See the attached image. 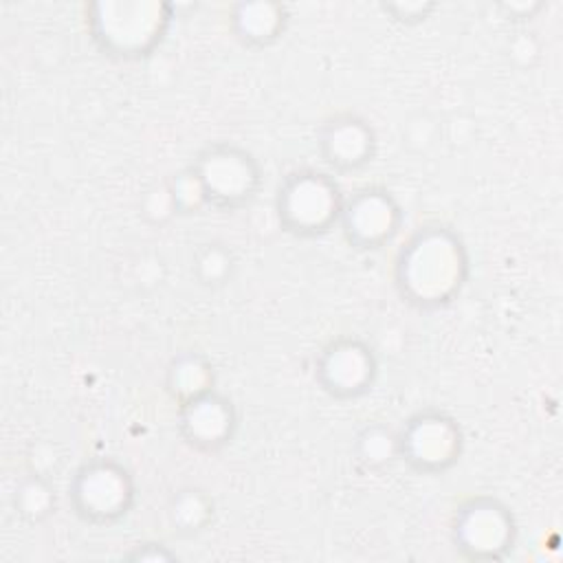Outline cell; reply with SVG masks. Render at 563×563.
Here are the masks:
<instances>
[{
  "instance_id": "6da1fadb",
  "label": "cell",
  "mask_w": 563,
  "mask_h": 563,
  "mask_svg": "<svg viewBox=\"0 0 563 563\" xmlns=\"http://www.w3.org/2000/svg\"><path fill=\"white\" fill-rule=\"evenodd\" d=\"M468 275L462 240L446 227H420L396 257L400 297L422 310H435L460 295Z\"/></svg>"
},
{
  "instance_id": "7a4b0ae2",
  "label": "cell",
  "mask_w": 563,
  "mask_h": 563,
  "mask_svg": "<svg viewBox=\"0 0 563 563\" xmlns=\"http://www.w3.org/2000/svg\"><path fill=\"white\" fill-rule=\"evenodd\" d=\"M275 209L279 224L297 238L328 233L341 218L343 196L336 180L319 169L290 172L277 189Z\"/></svg>"
},
{
  "instance_id": "3957f363",
  "label": "cell",
  "mask_w": 563,
  "mask_h": 563,
  "mask_svg": "<svg viewBox=\"0 0 563 563\" xmlns=\"http://www.w3.org/2000/svg\"><path fill=\"white\" fill-rule=\"evenodd\" d=\"M189 169L200 183L207 207L218 211H238L251 205L262 183L253 154L231 143L207 145Z\"/></svg>"
},
{
  "instance_id": "277c9868",
  "label": "cell",
  "mask_w": 563,
  "mask_h": 563,
  "mask_svg": "<svg viewBox=\"0 0 563 563\" xmlns=\"http://www.w3.org/2000/svg\"><path fill=\"white\" fill-rule=\"evenodd\" d=\"M136 488L130 471L108 457H97L77 468L68 501L73 512L90 526H110L121 521L134 506Z\"/></svg>"
},
{
  "instance_id": "5b68a950",
  "label": "cell",
  "mask_w": 563,
  "mask_h": 563,
  "mask_svg": "<svg viewBox=\"0 0 563 563\" xmlns=\"http://www.w3.org/2000/svg\"><path fill=\"white\" fill-rule=\"evenodd\" d=\"M517 539L515 517L499 499L471 497L455 508L451 541L460 556L468 561H501Z\"/></svg>"
},
{
  "instance_id": "8992f818",
  "label": "cell",
  "mask_w": 563,
  "mask_h": 563,
  "mask_svg": "<svg viewBox=\"0 0 563 563\" xmlns=\"http://www.w3.org/2000/svg\"><path fill=\"white\" fill-rule=\"evenodd\" d=\"M396 435L398 457L424 475L449 471L462 455L460 424L435 409L413 413Z\"/></svg>"
},
{
  "instance_id": "52a82bcc",
  "label": "cell",
  "mask_w": 563,
  "mask_h": 563,
  "mask_svg": "<svg viewBox=\"0 0 563 563\" xmlns=\"http://www.w3.org/2000/svg\"><path fill=\"white\" fill-rule=\"evenodd\" d=\"M378 361L374 350L354 336L330 341L317 363L314 378L325 394L339 400H350L367 394L376 380Z\"/></svg>"
},
{
  "instance_id": "ba28073f",
  "label": "cell",
  "mask_w": 563,
  "mask_h": 563,
  "mask_svg": "<svg viewBox=\"0 0 563 563\" xmlns=\"http://www.w3.org/2000/svg\"><path fill=\"white\" fill-rule=\"evenodd\" d=\"M402 222L396 198L383 187L358 189L343 200L339 224L345 240L361 251H378L394 240Z\"/></svg>"
},
{
  "instance_id": "9c48e42d",
  "label": "cell",
  "mask_w": 563,
  "mask_h": 563,
  "mask_svg": "<svg viewBox=\"0 0 563 563\" xmlns=\"http://www.w3.org/2000/svg\"><path fill=\"white\" fill-rule=\"evenodd\" d=\"M238 416L233 402L209 389L178 405V431L183 440L202 453H216L227 446L235 433Z\"/></svg>"
},
{
  "instance_id": "30bf717a",
  "label": "cell",
  "mask_w": 563,
  "mask_h": 563,
  "mask_svg": "<svg viewBox=\"0 0 563 563\" xmlns=\"http://www.w3.org/2000/svg\"><path fill=\"white\" fill-rule=\"evenodd\" d=\"M317 145L328 167L347 174L372 163L376 154V134L363 117L343 112L330 117L321 125Z\"/></svg>"
},
{
  "instance_id": "8fae6325",
  "label": "cell",
  "mask_w": 563,
  "mask_h": 563,
  "mask_svg": "<svg viewBox=\"0 0 563 563\" xmlns=\"http://www.w3.org/2000/svg\"><path fill=\"white\" fill-rule=\"evenodd\" d=\"M167 389L178 400V405L209 389H216L211 363L196 352L180 354L167 369Z\"/></svg>"
},
{
  "instance_id": "7c38bea8",
  "label": "cell",
  "mask_w": 563,
  "mask_h": 563,
  "mask_svg": "<svg viewBox=\"0 0 563 563\" xmlns=\"http://www.w3.org/2000/svg\"><path fill=\"white\" fill-rule=\"evenodd\" d=\"M242 15L233 18L235 37L249 46H266L284 31V7L275 4H240Z\"/></svg>"
},
{
  "instance_id": "4fadbf2b",
  "label": "cell",
  "mask_w": 563,
  "mask_h": 563,
  "mask_svg": "<svg viewBox=\"0 0 563 563\" xmlns=\"http://www.w3.org/2000/svg\"><path fill=\"white\" fill-rule=\"evenodd\" d=\"M169 521L183 537H194L213 521V499L194 486L180 488L169 499Z\"/></svg>"
},
{
  "instance_id": "5bb4252c",
  "label": "cell",
  "mask_w": 563,
  "mask_h": 563,
  "mask_svg": "<svg viewBox=\"0 0 563 563\" xmlns=\"http://www.w3.org/2000/svg\"><path fill=\"white\" fill-rule=\"evenodd\" d=\"M13 510L29 523H40L55 510V490L42 475H29L13 495Z\"/></svg>"
},
{
  "instance_id": "9a60e30c",
  "label": "cell",
  "mask_w": 563,
  "mask_h": 563,
  "mask_svg": "<svg viewBox=\"0 0 563 563\" xmlns=\"http://www.w3.org/2000/svg\"><path fill=\"white\" fill-rule=\"evenodd\" d=\"M398 457V435L380 424L365 427L356 438V460L367 468L389 466Z\"/></svg>"
},
{
  "instance_id": "2e32d148",
  "label": "cell",
  "mask_w": 563,
  "mask_h": 563,
  "mask_svg": "<svg viewBox=\"0 0 563 563\" xmlns=\"http://www.w3.org/2000/svg\"><path fill=\"white\" fill-rule=\"evenodd\" d=\"M231 268H233V257L224 249V244H218V242L205 244L198 251L196 262H194V271H196L198 279L207 286L224 284V279L231 275Z\"/></svg>"
},
{
  "instance_id": "e0dca14e",
  "label": "cell",
  "mask_w": 563,
  "mask_h": 563,
  "mask_svg": "<svg viewBox=\"0 0 563 563\" xmlns=\"http://www.w3.org/2000/svg\"><path fill=\"white\" fill-rule=\"evenodd\" d=\"M125 561H176L178 554L167 550V545L156 543V541H145L134 545L125 556Z\"/></svg>"
}]
</instances>
